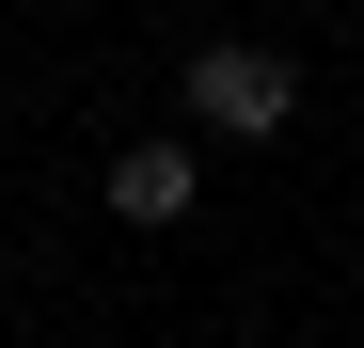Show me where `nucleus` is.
Masks as SVG:
<instances>
[{
  "instance_id": "f257e3e1",
  "label": "nucleus",
  "mask_w": 364,
  "mask_h": 348,
  "mask_svg": "<svg viewBox=\"0 0 364 348\" xmlns=\"http://www.w3.org/2000/svg\"><path fill=\"white\" fill-rule=\"evenodd\" d=\"M285 111H301V64H285V48H191V127H222V143H269L285 127Z\"/></svg>"
},
{
  "instance_id": "f03ea898",
  "label": "nucleus",
  "mask_w": 364,
  "mask_h": 348,
  "mask_svg": "<svg viewBox=\"0 0 364 348\" xmlns=\"http://www.w3.org/2000/svg\"><path fill=\"white\" fill-rule=\"evenodd\" d=\"M191 190H206L191 143H127L111 158V222H191Z\"/></svg>"
}]
</instances>
